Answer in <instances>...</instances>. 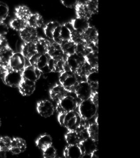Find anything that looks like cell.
<instances>
[{"label": "cell", "mask_w": 140, "mask_h": 158, "mask_svg": "<svg viewBox=\"0 0 140 158\" xmlns=\"http://www.w3.org/2000/svg\"><path fill=\"white\" fill-rule=\"evenodd\" d=\"M58 120L60 125L68 131H76L82 124L81 117L76 111L58 114Z\"/></svg>", "instance_id": "6da1fadb"}, {"label": "cell", "mask_w": 140, "mask_h": 158, "mask_svg": "<svg viewBox=\"0 0 140 158\" xmlns=\"http://www.w3.org/2000/svg\"><path fill=\"white\" fill-rule=\"evenodd\" d=\"M98 105L91 98L82 101L78 104V113L83 121H87L95 117L98 113Z\"/></svg>", "instance_id": "7a4b0ae2"}, {"label": "cell", "mask_w": 140, "mask_h": 158, "mask_svg": "<svg viewBox=\"0 0 140 158\" xmlns=\"http://www.w3.org/2000/svg\"><path fill=\"white\" fill-rule=\"evenodd\" d=\"M59 81L60 84L69 93H74L76 86L80 82L78 77L70 70L65 71L60 73Z\"/></svg>", "instance_id": "3957f363"}, {"label": "cell", "mask_w": 140, "mask_h": 158, "mask_svg": "<svg viewBox=\"0 0 140 158\" xmlns=\"http://www.w3.org/2000/svg\"><path fill=\"white\" fill-rule=\"evenodd\" d=\"M78 104L75 98L68 94L57 102L56 110L58 114L75 111L78 107Z\"/></svg>", "instance_id": "277c9868"}, {"label": "cell", "mask_w": 140, "mask_h": 158, "mask_svg": "<svg viewBox=\"0 0 140 158\" xmlns=\"http://www.w3.org/2000/svg\"><path fill=\"white\" fill-rule=\"evenodd\" d=\"M23 79L22 71L15 70L9 68L4 74L3 80L7 86L11 88H18Z\"/></svg>", "instance_id": "5b68a950"}, {"label": "cell", "mask_w": 140, "mask_h": 158, "mask_svg": "<svg viewBox=\"0 0 140 158\" xmlns=\"http://www.w3.org/2000/svg\"><path fill=\"white\" fill-rule=\"evenodd\" d=\"M93 92L92 86L86 81L79 82L74 91V93L81 101L90 98Z\"/></svg>", "instance_id": "8992f818"}, {"label": "cell", "mask_w": 140, "mask_h": 158, "mask_svg": "<svg viewBox=\"0 0 140 158\" xmlns=\"http://www.w3.org/2000/svg\"><path fill=\"white\" fill-rule=\"evenodd\" d=\"M66 62L68 70L76 74L84 65L86 60L84 56L75 53L67 56L66 57Z\"/></svg>", "instance_id": "52a82bcc"}, {"label": "cell", "mask_w": 140, "mask_h": 158, "mask_svg": "<svg viewBox=\"0 0 140 158\" xmlns=\"http://www.w3.org/2000/svg\"><path fill=\"white\" fill-rule=\"evenodd\" d=\"M37 110L39 115L44 118L50 117L55 112L54 106L48 100H43L38 102L37 103Z\"/></svg>", "instance_id": "ba28073f"}, {"label": "cell", "mask_w": 140, "mask_h": 158, "mask_svg": "<svg viewBox=\"0 0 140 158\" xmlns=\"http://www.w3.org/2000/svg\"><path fill=\"white\" fill-rule=\"evenodd\" d=\"M22 73L23 79L36 83L40 78L42 73L36 66L30 65L25 67L22 71Z\"/></svg>", "instance_id": "9c48e42d"}, {"label": "cell", "mask_w": 140, "mask_h": 158, "mask_svg": "<svg viewBox=\"0 0 140 158\" xmlns=\"http://www.w3.org/2000/svg\"><path fill=\"white\" fill-rule=\"evenodd\" d=\"M26 59L21 53H14L9 60V68L14 70L22 71L26 67Z\"/></svg>", "instance_id": "30bf717a"}, {"label": "cell", "mask_w": 140, "mask_h": 158, "mask_svg": "<svg viewBox=\"0 0 140 158\" xmlns=\"http://www.w3.org/2000/svg\"><path fill=\"white\" fill-rule=\"evenodd\" d=\"M20 36L24 43H35L38 40L37 29L28 26L25 29L19 32Z\"/></svg>", "instance_id": "8fae6325"}, {"label": "cell", "mask_w": 140, "mask_h": 158, "mask_svg": "<svg viewBox=\"0 0 140 158\" xmlns=\"http://www.w3.org/2000/svg\"><path fill=\"white\" fill-rule=\"evenodd\" d=\"M69 93L60 84H56L50 90V98L56 102L61 100Z\"/></svg>", "instance_id": "7c38bea8"}, {"label": "cell", "mask_w": 140, "mask_h": 158, "mask_svg": "<svg viewBox=\"0 0 140 158\" xmlns=\"http://www.w3.org/2000/svg\"><path fill=\"white\" fill-rule=\"evenodd\" d=\"M20 93L23 96H30L33 94L36 89V83L26 79H23L18 87Z\"/></svg>", "instance_id": "4fadbf2b"}, {"label": "cell", "mask_w": 140, "mask_h": 158, "mask_svg": "<svg viewBox=\"0 0 140 158\" xmlns=\"http://www.w3.org/2000/svg\"><path fill=\"white\" fill-rule=\"evenodd\" d=\"M25 140L20 138H12L11 148L10 151L13 154L18 155L23 152L26 149Z\"/></svg>", "instance_id": "5bb4252c"}, {"label": "cell", "mask_w": 140, "mask_h": 158, "mask_svg": "<svg viewBox=\"0 0 140 158\" xmlns=\"http://www.w3.org/2000/svg\"><path fill=\"white\" fill-rule=\"evenodd\" d=\"M98 142L94 141L90 138L84 139L79 144L83 154H92L97 148ZM82 154V155H83Z\"/></svg>", "instance_id": "9a60e30c"}, {"label": "cell", "mask_w": 140, "mask_h": 158, "mask_svg": "<svg viewBox=\"0 0 140 158\" xmlns=\"http://www.w3.org/2000/svg\"><path fill=\"white\" fill-rule=\"evenodd\" d=\"M74 31L83 34L90 27L89 19L84 18L77 17L70 21Z\"/></svg>", "instance_id": "2e32d148"}, {"label": "cell", "mask_w": 140, "mask_h": 158, "mask_svg": "<svg viewBox=\"0 0 140 158\" xmlns=\"http://www.w3.org/2000/svg\"><path fill=\"white\" fill-rule=\"evenodd\" d=\"M47 54L51 58L55 60L65 58V55L61 45L54 42L50 43Z\"/></svg>", "instance_id": "e0dca14e"}, {"label": "cell", "mask_w": 140, "mask_h": 158, "mask_svg": "<svg viewBox=\"0 0 140 158\" xmlns=\"http://www.w3.org/2000/svg\"><path fill=\"white\" fill-rule=\"evenodd\" d=\"M82 154L79 144L68 145L65 148L63 152L65 157L67 158H81Z\"/></svg>", "instance_id": "ac0fdd59"}, {"label": "cell", "mask_w": 140, "mask_h": 158, "mask_svg": "<svg viewBox=\"0 0 140 158\" xmlns=\"http://www.w3.org/2000/svg\"><path fill=\"white\" fill-rule=\"evenodd\" d=\"M98 68H92L86 76V81L91 85L94 92H98Z\"/></svg>", "instance_id": "d6986e66"}, {"label": "cell", "mask_w": 140, "mask_h": 158, "mask_svg": "<svg viewBox=\"0 0 140 158\" xmlns=\"http://www.w3.org/2000/svg\"><path fill=\"white\" fill-rule=\"evenodd\" d=\"M36 144L37 147L42 151L52 145V138L48 134H43L37 138L36 141Z\"/></svg>", "instance_id": "ffe728a7"}, {"label": "cell", "mask_w": 140, "mask_h": 158, "mask_svg": "<svg viewBox=\"0 0 140 158\" xmlns=\"http://www.w3.org/2000/svg\"><path fill=\"white\" fill-rule=\"evenodd\" d=\"M21 53L26 59L29 60L33 56L37 54L35 43H24V44L22 46Z\"/></svg>", "instance_id": "44dd1931"}, {"label": "cell", "mask_w": 140, "mask_h": 158, "mask_svg": "<svg viewBox=\"0 0 140 158\" xmlns=\"http://www.w3.org/2000/svg\"><path fill=\"white\" fill-rule=\"evenodd\" d=\"M50 43L47 40L42 37H39L35 43L37 53L39 55L47 54Z\"/></svg>", "instance_id": "7402d4cb"}, {"label": "cell", "mask_w": 140, "mask_h": 158, "mask_svg": "<svg viewBox=\"0 0 140 158\" xmlns=\"http://www.w3.org/2000/svg\"><path fill=\"white\" fill-rule=\"evenodd\" d=\"M14 14L16 18L27 21L32 13L27 6H20L15 8Z\"/></svg>", "instance_id": "603a6c76"}, {"label": "cell", "mask_w": 140, "mask_h": 158, "mask_svg": "<svg viewBox=\"0 0 140 158\" xmlns=\"http://www.w3.org/2000/svg\"><path fill=\"white\" fill-rule=\"evenodd\" d=\"M27 23L30 27L36 29L42 27L44 25V20L42 16L38 13H32L28 19Z\"/></svg>", "instance_id": "cb8c5ba5"}, {"label": "cell", "mask_w": 140, "mask_h": 158, "mask_svg": "<svg viewBox=\"0 0 140 158\" xmlns=\"http://www.w3.org/2000/svg\"><path fill=\"white\" fill-rule=\"evenodd\" d=\"M65 139L68 145L79 144L82 141L77 131H68L65 135Z\"/></svg>", "instance_id": "d4e9b609"}, {"label": "cell", "mask_w": 140, "mask_h": 158, "mask_svg": "<svg viewBox=\"0 0 140 158\" xmlns=\"http://www.w3.org/2000/svg\"><path fill=\"white\" fill-rule=\"evenodd\" d=\"M61 47L65 56H69L76 53V44L72 40L64 41L61 44Z\"/></svg>", "instance_id": "484cf974"}, {"label": "cell", "mask_w": 140, "mask_h": 158, "mask_svg": "<svg viewBox=\"0 0 140 158\" xmlns=\"http://www.w3.org/2000/svg\"><path fill=\"white\" fill-rule=\"evenodd\" d=\"M86 126L87 132L89 138L94 141L98 142V125L95 123H90Z\"/></svg>", "instance_id": "4316f807"}, {"label": "cell", "mask_w": 140, "mask_h": 158, "mask_svg": "<svg viewBox=\"0 0 140 158\" xmlns=\"http://www.w3.org/2000/svg\"><path fill=\"white\" fill-rule=\"evenodd\" d=\"M28 26L27 21L16 18L12 20L10 23V26L11 28L19 32L25 29Z\"/></svg>", "instance_id": "83f0119b"}, {"label": "cell", "mask_w": 140, "mask_h": 158, "mask_svg": "<svg viewBox=\"0 0 140 158\" xmlns=\"http://www.w3.org/2000/svg\"><path fill=\"white\" fill-rule=\"evenodd\" d=\"M60 25L59 23L56 21H51L47 23L43 28V32L45 36L50 39L52 40L54 31Z\"/></svg>", "instance_id": "f1b7e54d"}, {"label": "cell", "mask_w": 140, "mask_h": 158, "mask_svg": "<svg viewBox=\"0 0 140 158\" xmlns=\"http://www.w3.org/2000/svg\"><path fill=\"white\" fill-rule=\"evenodd\" d=\"M50 57L47 54L39 55L36 61L35 66L42 70L48 66L49 60Z\"/></svg>", "instance_id": "f546056e"}, {"label": "cell", "mask_w": 140, "mask_h": 158, "mask_svg": "<svg viewBox=\"0 0 140 158\" xmlns=\"http://www.w3.org/2000/svg\"><path fill=\"white\" fill-rule=\"evenodd\" d=\"M14 53L9 45L6 46L0 50V59L9 63V60Z\"/></svg>", "instance_id": "4dcf8cb0"}, {"label": "cell", "mask_w": 140, "mask_h": 158, "mask_svg": "<svg viewBox=\"0 0 140 158\" xmlns=\"http://www.w3.org/2000/svg\"><path fill=\"white\" fill-rule=\"evenodd\" d=\"M12 138L8 136L0 137V152H6L10 151Z\"/></svg>", "instance_id": "1f68e13d"}, {"label": "cell", "mask_w": 140, "mask_h": 158, "mask_svg": "<svg viewBox=\"0 0 140 158\" xmlns=\"http://www.w3.org/2000/svg\"><path fill=\"white\" fill-rule=\"evenodd\" d=\"M98 52H93L85 56L86 62L92 68H98Z\"/></svg>", "instance_id": "d6a6232c"}, {"label": "cell", "mask_w": 140, "mask_h": 158, "mask_svg": "<svg viewBox=\"0 0 140 158\" xmlns=\"http://www.w3.org/2000/svg\"><path fill=\"white\" fill-rule=\"evenodd\" d=\"M71 35V31L65 25V24L61 25L60 37L62 42L70 40Z\"/></svg>", "instance_id": "836d02e7"}, {"label": "cell", "mask_w": 140, "mask_h": 158, "mask_svg": "<svg viewBox=\"0 0 140 158\" xmlns=\"http://www.w3.org/2000/svg\"><path fill=\"white\" fill-rule=\"evenodd\" d=\"M9 14V8L7 4L0 2V21H4Z\"/></svg>", "instance_id": "e575fe53"}, {"label": "cell", "mask_w": 140, "mask_h": 158, "mask_svg": "<svg viewBox=\"0 0 140 158\" xmlns=\"http://www.w3.org/2000/svg\"><path fill=\"white\" fill-rule=\"evenodd\" d=\"M43 157L45 158H54L57 156V151L53 145L48 147L42 151Z\"/></svg>", "instance_id": "d590c367"}, {"label": "cell", "mask_w": 140, "mask_h": 158, "mask_svg": "<svg viewBox=\"0 0 140 158\" xmlns=\"http://www.w3.org/2000/svg\"><path fill=\"white\" fill-rule=\"evenodd\" d=\"M86 5L88 10L91 14L93 15L98 11V1H87Z\"/></svg>", "instance_id": "8d00e7d4"}, {"label": "cell", "mask_w": 140, "mask_h": 158, "mask_svg": "<svg viewBox=\"0 0 140 158\" xmlns=\"http://www.w3.org/2000/svg\"><path fill=\"white\" fill-rule=\"evenodd\" d=\"M62 5L67 8H75L76 6L78 3V1L75 0H64L61 1Z\"/></svg>", "instance_id": "74e56055"}, {"label": "cell", "mask_w": 140, "mask_h": 158, "mask_svg": "<svg viewBox=\"0 0 140 158\" xmlns=\"http://www.w3.org/2000/svg\"><path fill=\"white\" fill-rule=\"evenodd\" d=\"M9 68V63L0 59V75L5 74Z\"/></svg>", "instance_id": "f35d334b"}, {"label": "cell", "mask_w": 140, "mask_h": 158, "mask_svg": "<svg viewBox=\"0 0 140 158\" xmlns=\"http://www.w3.org/2000/svg\"><path fill=\"white\" fill-rule=\"evenodd\" d=\"M9 31V28L4 21H0V35L5 36Z\"/></svg>", "instance_id": "ab89813d"}, {"label": "cell", "mask_w": 140, "mask_h": 158, "mask_svg": "<svg viewBox=\"0 0 140 158\" xmlns=\"http://www.w3.org/2000/svg\"><path fill=\"white\" fill-rule=\"evenodd\" d=\"M8 45V41L5 36L0 35V50Z\"/></svg>", "instance_id": "60d3db41"}, {"label": "cell", "mask_w": 140, "mask_h": 158, "mask_svg": "<svg viewBox=\"0 0 140 158\" xmlns=\"http://www.w3.org/2000/svg\"><path fill=\"white\" fill-rule=\"evenodd\" d=\"M98 158V149L95 150V151L93 152L92 153V158Z\"/></svg>", "instance_id": "b9f144b4"}, {"label": "cell", "mask_w": 140, "mask_h": 158, "mask_svg": "<svg viewBox=\"0 0 140 158\" xmlns=\"http://www.w3.org/2000/svg\"><path fill=\"white\" fill-rule=\"evenodd\" d=\"M1 124H2V123H1V119H0V127H1Z\"/></svg>", "instance_id": "7bdbcfd3"}, {"label": "cell", "mask_w": 140, "mask_h": 158, "mask_svg": "<svg viewBox=\"0 0 140 158\" xmlns=\"http://www.w3.org/2000/svg\"><path fill=\"white\" fill-rule=\"evenodd\" d=\"M4 152H0V156H1V154L2 153H3Z\"/></svg>", "instance_id": "ee69618b"}]
</instances>
